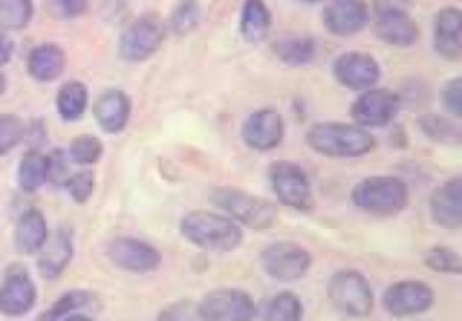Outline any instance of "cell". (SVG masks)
I'll return each mask as SVG.
<instances>
[{
	"label": "cell",
	"mask_w": 462,
	"mask_h": 321,
	"mask_svg": "<svg viewBox=\"0 0 462 321\" xmlns=\"http://www.w3.org/2000/svg\"><path fill=\"white\" fill-rule=\"evenodd\" d=\"M269 182L278 202L296 211H310L314 206L309 175L291 160H274L269 166Z\"/></svg>",
	"instance_id": "ba28073f"
},
{
	"label": "cell",
	"mask_w": 462,
	"mask_h": 321,
	"mask_svg": "<svg viewBox=\"0 0 462 321\" xmlns=\"http://www.w3.org/2000/svg\"><path fill=\"white\" fill-rule=\"evenodd\" d=\"M368 22L365 0H327L323 7V25L336 36H352Z\"/></svg>",
	"instance_id": "e0dca14e"
},
{
	"label": "cell",
	"mask_w": 462,
	"mask_h": 321,
	"mask_svg": "<svg viewBox=\"0 0 462 321\" xmlns=\"http://www.w3.org/2000/svg\"><path fill=\"white\" fill-rule=\"evenodd\" d=\"M69 177V168L65 160L63 150H54L51 155H47V182L63 186V182Z\"/></svg>",
	"instance_id": "f35d334b"
},
{
	"label": "cell",
	"mask_w": 462,
	"mask_h": 321,
	"mask_svg": "<svg viewBox=\"0 0 462 321\" xmlns=\"http://www.w3.org/2000/svg\"><path fill=\"white\" fill-rule=\"evenodd\" d=\"M240 34L245 43L263 41L271 31V11L263 0H244L240 11Z\"/></svg>",
	"instance_id": "d4e9b609"
},
{
	"label": "cell",
	"mask_w": 462,
	"mask_h": 321,
	"mask_svg": "<svg viewBox=\"0 0 462 321\" xmlns=\"http://www.w3.org/2000/svg\"><path fill=\"white\" fill-rule=\"evenodd\" d=\"M106 256L117 269L134 274H146L161 265V252L152 243L132 236L114 238L106 247Z\"/></svg>",
	"instance_id": "4fadbf2b"
},
{
	"label": "cell",
	"mask_w": 462,
	"mask_h": 321,
	"mask_svg": "<svg viewBox=\"0 0 462 321\" xmlns=\"http://www.w3.org/2000/svg\"><path fill=\"white\" fill-rule=\"evenodd\" d=\"M430 215L433 222L444 229H460L462 225V179L458 175L448 179L430 195Z\"/></svg>",
	"instance_id": "2e32d148"
},
{
	"label": "cell",
	"mask_w": 462,
	"mask_h": 321,
	"mask_svg": "<svg viewBox=\"0 0 462 321\" xmlns=\"http://www.w3.org/2000/svg\"><path fill=\"white\" fill-rule=\"evenodd\" d=\"M381 303L390 316L410 317L428 312L435 303V292L426 281L402 280L386 287Z\"/></svg>",
	"instance_id": "30bf717a"
},
{
	"label": "cell",
	"mask_w": 462,
	"mask_h": 321,
	"mask_svg": "<svg viewBox=\"0 0 462 321\" xmlns=\"http://www.w3.org/2000/svg\"><path fill=\"white\" fill-rule=\"evenodd\" d=\"M419 126L431 141L444 144L460 142V128L449 117H442L439 114H424L419 119Z\"/></svg>",
	"instance_id": "4dcf8cb0"
},
{
	"label": "cell",
	"mask_w": 462,
	"mask_h": 321,
	"mask_svg": "<svg viewBox=\"0 0 462 321\" xmlns=\"http://www.w3.org/2000/svg\"><path fill=\"white\" fill-rule=\"evenodd\" d=\"M273 50L276 58L291 67H301L309 65L318 52V43L314 38L305 34H292L285 36L274 41Z\"/></svg>",
	"instance_id": "484cf974"
},
{
	"label": "cell",
	"mask_w": 462,
	"mask_h": 321,
	"mask_svg": "<svg viewBox=\"0 0 462 321\" xmlns=\"http://www.w3.org/2000/svg\"><path fill=\"white\" fill-rule=\"evenodd\" d=\"M36 303V287L23 267L7 269L0 285V312L18 317L27 314Z\"/></svg>",
	"instance_id": "9a60e30c"
},
{
	"label": "cell",
	"mask_w": 462,
	"mask_h": 321,
	"mask_svg": "<svg viewBox=\"0 0 462 321\" xmlns=\"http://www.w3.org/2000/svg\"><path fill=\"white\" fill-rule=\"evenodd\" d=\"M166 36L164 22L153 14H143L135 18L119 36L117 52L121 60L130 63H141L152 58L162 45Z\"/></svg>",
	"instance_id": "8992f818"
},
{
	"label": "cell",
	"mask_w": 462,
	"mask_h": 321,
	"mask_svg": "<svg viewBox=\"0 0 462 321\" xmlns=\"http://www.w3.org/2000/svg\"><path fill=\"white\" fill-rule=\"evenodd\" d=\"M307 144L319 155L330 159H354L370 153L375 148L374 135L359 126L341 121L314 123L307 130Z\"/></svg>",
	"instance_id": "7a4b0ae2"
},
{
	"label": "cell",
	"mask_w": 462,
	"mask_h": 321,
	"mask_svg": "<svg viewBox=\"0 0 462 321\" xmlns=\"http://www.w3.org/2000/svg\"><path fill=\"white\" fill-rule=\"evenodd\" d=\"M303 316V305L300 298L291 290H282L274 294L262 312L267 321H298Z\"/></svg>",
	"instance_id": "f1b7e54d"
},
{
	"label": "cell",
	"mask_w": 462,
	"mask_h": 321,
	"mask_svg": "<svg viewBox=\"0 0 462 321\" xmlns=\"http://www.w3.org/2000/svg\"><path fill=\"white\" fill-rule=\"evenodd\" d=\"M374 34L392 47H410L419 40V25L404 11L379 13L374 22Z\"/></svg>",
	"instance_id": "44dd1931"
},
{
	"label": "cell",
	"mask_w": 462,
	"mask_h": 321,
	"mask_svg": "<svg viewBox=\"0 0 462 321\" xmlns=\"http://www.w3.org/2000/svg\"><path fill=\"white\" fill-rule=\"evenodd\" d=\"M88 105V90L81 81H67L56 94V110L63 121H78Z\"/></svg>",
	"instance_id": "4316f807"
},
{
	"label": "cell",
	"mask_w": 462,
	"mask_h": 321,
	"mask_svg": "<svg viewBox=\"0 0 462 321\" xmlns=\"http://www.w3.org/2000/svg\"><path fill=\"white\" fill-rule=\"evenodd\" d=\"M103 155V144L96 135H78L69 144V157L72 162L81 166H90L97 162Z\"/></svg>",
	"instance_id": "836d02e7"
},
{
	"label": "cell",
	"mask_w": 462,
	"mask_h": 321,
	"mask_svg": "<svg viewBox=\"0 0 462 321\" xmlns=\"http://www.w3.org/2000/svg\"><path fill=\"white\" fill-rule=\"evenodd\" d=\"M49 14L58 20H72L87 13L88 0H49Z\"/></svg>",
	"instance_id": "74e56055"
},
{
	"label": "cell",
	"mask_w": 462,
	"mask_h": 321,
	"mask_svg": "<svg viewBox=\"0 0 462 321\" xmlns=\"http://www.w3.org/2000/svg\"><path fill=\"white\" fill-rule=\"evenodd\" d=\"M97 312V298L81 289H72L61 294L40 319L43 321H88Z\"/></svg>",
	"instance_id": "ffe728a7"
},
{
	"label": "cell",
	"mask_w": 462,
	"mask_h": 321,
	"mask_svg": "<svg viewBox=\"0 0 462 321\" xmlns=\"http://www.w3.org/2000/svg\"><path fill=\"white\" fill-rule=\"evenodd\" d=\"M439 99L442 110L458 119L462 115V79L458 76L448 79L439 92Z\"/></svg>",
	"instance_id": "8d00e7d4"
},
{
	"label": "cell",
	"mask_w": 462,
	"mask_h": 321,
	"mask_svg": "<svg viewBox=\"0 0 462 321\" xmlns=\"http://www.w3.org/2000/svg\"><path fill=\"white\" fill-rule=\"evenodd\" d=\"M23 123L13 114H0V155L9 153L23 139Z\"/></svg>",
	"instance_id": "d590c367"
},
{
	"label": "cell",
	"mask_w": 462,
	"mask_h": 321,
	"mask_svg": "<svg viewBox=\"0 0 462 321\" xmlns=\"http://www.w3.org/2000/svg\"><path fill=\"white\" fill-rule=\"evenodd\" d=\"M330 305L346 317H368L374 308V292L368 280L356 269L336 271L327 281Z\"/></svg>",
	"instance_id": "5b68a950"
},
{
	"label": "cell",
	"mask_w": 462,
	"mask_h": 321,
	"mask_svg": "<svg viewBox=\"0 0 462 321\" xmlns=\"http://www.w3.org/2000/svg\"><path fill=\"white\" fill-rule=\"evenodd\" d=\"M374 13H393V11H404L410 13L413 7V0H374L372 2Z\"/></svg>",
	"instance_id": "ab89813d"
},
{
	"label": "cell",
	"mask_w": 462,
	"mask_h": 321,
	"mask_svg": "<svg viewBox=\"0 0 462 321\" xmlns=\"http://www.w3.org/2000/svg\"><path fill=\"white\" fill-rule=\"evenodd\" d=\"M332 74L336 81L345 88L363 92L379 83L381 67L372 54L361 50H348L334 60Z\"/></svg>",
	"instance_id": "7c38bea8"
},
{
	"label": "cell",
	"mask_w": 462,
	"mask_h": 321,
	"mask_svg": "<svg viewBox=\"0 0 462 321\" xmlns=\"http://www.w3.org/2000/svg\"><path fill=\"white\" fill-rule=\"evenodd\" d=\"M401 108V97L390 88H366L350 105V117L363 128L390 124Z\"/></svg>",
	"instance_id": "8fae6325"
},
{
	"label": "cell",
	"mask_w": 462,
	"mask_h": 321,
	"mask_svg": "<svg viewBox=\"0 0 462 321\" xmlns=\"http://www.w3.org/2000/svg\"><path fill=\"white\" fill-rule=\"evenodd\" d=\"M209 198L238 225L249 227L253 231L269 229L278 216L276 206L273 202L236 188H215L209 193Z\"/></svg>",
	"instance_id": "277c9868"
},
{
	"label": "cell",
	"mask_w": 462,
	"mask_h": 321,
	"mask_svg": "<svg viewBox=\"0 0 462 321\" xmlns=\"http://www.w3.org/2000/svg\"><path fill=\"white\" fill-rule=\"evenodd\" d=\"M49 238L47 220L40 209H27L18 218L14 229V245L22 254H32L42 249L45 240Z\"/></svg>",
	"instance_id": "cb8c5ba5"
},
{
	"label": "cell",
	"mask_w": 462,
	"mask_h": 321,
	"mask_svg": "<svg viewBox=\"0 0 462 321\" xmlns=\"http://www.w3.org/2000/svg\"><path fill=\"white\" fill-rule=\"evenodd\" d=\"M94 119L105 133H119L126 128L132 114L130 97L119 88H108L97 96L94 108Z\"/></svg>",
	"instance_id": "d6986e66"
},
{
	"label": "cell",
	"mask_w": 462,
	"mask_h": 321,
	"mask_svg": "<svg viewBox=\"0 0 462 321\" xmlns=\"http://www.w3.org/2000/svg\"><path fill=\"white\" fill-rule=\"evenodd\" d=\"M74 245H72V233L65 227L58 229L51 240L47 238L40 249L38 256V271L47 280H56L63 274L69 261L72 260Z\"/></svg>",
	"instance_id": "7402d4cb"
},
{
	"label": "cell",
	"mask_w": 462,
	"mask_h": 321,
	"mask_svg": "<svg viewBox=\"0 0 462 321\" xmlns=\"http://www.w3.org/2000/svg\"><path fill=\"white\" fill-rule=\"evenodd\" d=\"M300 4H318V2H323V0H296Z\"/></svg>",
	"instance_id": "7bdbcfd3"
},
{
	"label": "cell",
	"mask_w": 462,
	"mask_h": 321,
	"mask_svg": "<svg viewBox=\"0 0 462 321\" xmlns=\"http://www.w3.org/2000/svg\"><path fill=\"white\" fill-rule=\"evenodd\" d=\"M32 18L31 0H0V31H20Z\"/></svg>",
	"instance_id": "1f68e13d"
},
{
	"label": "cell",
	"mask_w": 462,
	"mask_h": 321,
	"mask_svg": "<svg viewBox=\"0 0 462 321\" xmlns=\"http://www.w3.org/2000/svg\"><path fill=\"white\" fill-rule=\"evenodd\" d=\"M433 45L440 58L458 61L462 56V16L460 9L442 7L433 23Z\"/></svg>",
	"instance_id": "ac0fdd59"
},
{
	"label": "cell",
	"mask_w": 462,
	"mask_h": 321,
	"mask_svg": "<svg viewBox=\"0 0 462 321\" xmlns=\"http://www.w3.org/2000/svg\"><path fill=\"white\" fill-rule=\"evenodd\" d=\"M65 52L54 43H42L34 47L27 56V72L40 83H51L58 79L65 70Z\"/></svg>",
	"instance_id": "603a6c76"
},
{
	"label": "cell",
	"mask_w": 462,
	"mask_h": 321,
	"mask_svg": "<svg viewBox=\"0 0 462 321\" xmlns=\"http://www.w3.org/2000/svg\"><path fill=\"white\" fill-rule=\"evenodd\" d=\"M47 182V155L27 150L18 166V186L25 193L38 191Z\"/></svg>",
	"instance_id": "83f0119b"
},
{
	"label": "cell",
	"mask_w": 462,
	"mask_h": 321,
	"mask_svg": "<svg viewBox=\"0 0 462 321\" xmlns=\"http://www.w3.org/2000/svg\"><path fill=\"white\" fill-rule=\"evenodd\" d=\"M4 90H5V78H4V74L0 72V96L4 94Z\"/></svg>",
	"instance_id": "b9f144b4"
},
{
	"label": "cell",
	"mask_w": 462,
	"mask_h": 321,
	"mask_svg": "<svg viewBox=\"0 0 462 321\" xmlns=\"http://www.w3.org/2000/svg\"><path fill=\"white\" fill-rule=\"evenodd\" d=\"M260 263L273 280L292 283L307 274L312 265V256L296 242H274L262 251Z\"/></svg>",
	"instance_id": "9c48e42d"
},
{
	"label": "cell",
	"mask_w": 462,
	"mask_h": 321,
	"mask_svg": "<svg viewBox=\"0 0 462 321\" xmlns=\"http://www.w3.org/2000/svg\"><path fill=\"white\" fill-rule=\"evenodd\" d=\"M179 231L186 242L211 252H231L244 240L242 225L227 215L208 209L188 211L179 222Z\"/></svg>",
	"instance_id": "6da1fadb"
},
{
	"label": "cell",
	"mask_w": 462,
	"mask_h": 321,
	"mask_svg": "<svg viewBox=\"0 0 462 321\" xmlns=\"http://www.w3.org/2000/svg\"><path fill=\"white\" fill-rule=\"evenodd\" d=\"M240 135L251 150L271 151L283 139V119L274 108H258L247 115Z\"/></svg>",
	"instance_id": "5bb4252c"
},
{
	"label": "cell",
	"mask_w": 462,
	"mask_h": 321,
	"mask_svg": "<svg viewBox=\"0 0 462 321\" xmlns=\"http://www.w3.org/2000/svg\"><path fill=\"white\" fill-rule=\"evenodd\" d=\"M195 314L206 321H249L256 316V303L242 289L218 287L202 296Z\"/></svg>",
	"instance_id": "52a82bcc"
},
{
	"label": "cell",
	"mask_w": 462,
	"mask_h": 321,
	"mask_svg": "<svg viewBox=\"0 0 462 321\" xmlns=\"http://www.w3.org/2000/svg\"><path fill=\"white\" fill-rule=\"evenodd\" d=\"M202 9L199 0H179L170 16V29L177 36L189 34L200 22Z\"/></svg>",
	"instance_id": "d6a6232c"
},
{
	"label": "cell",
	"mask_w": 462,
	"mask_h": 321,
	"mask_svg": "<svg viewBox=\"0 0 462 321\" xmlns=\"http://www.w3.org/2000/svg\"><path fill=\"white\" fill-rule=\"evenodd\" d=\"M422 261L428 269L439 274H451L458 276L462 272V261L460 254L446 245H433L424 251Z\"/></svg>",
	"instance_id": "f546056e"
},
{
	"label": "cell",
	"mask_w": 462,
	"mask_h": 321,
	"mask_svg": "<svg viewBox=\"0 0 462 321\" xmlns=\"http://www.w3.org/2000/svg\"><path fill=\"white\" fill-rule=\"evenodd\" d=\"M94 184H96V179H94V173L90 170L76 171V173L69 175L67 180L63 182L69 197L76 204H85L92 197Z\"/></svg>",
	"instance_id": "e575fe53"
},
{
	"label": "cell",
	"mask_w": 462,
	"mask_h": 321,
	"mask_svg": "<svg viewBox=\"0 0 462 321\" xmlns=\"http://www.w3.org/2000/svg\"><path fill=\"white\" fill-rule=\"evenodd\" d=\"M352 204L374 215H395L408 206V186L393 175H372L359 180L350 191Z\"/></svg>",
	"instance_id": "3957f363"
},
{
	"label": "cell",
	"mask_w": 462,
	"mask_h": 321,
	"mask_svg": "<svg viewBox=\"0 0 462 321\" xmlns=\"http://www.w3.org/2000/svg\"><path fill=\"white\" fill-rule=\"evenodd\" d=\"M11 54H13V41L4 32H0V67L11 60Z\"/></svg>",
	"instance_id": "60d3db41"
}]
</instances>
